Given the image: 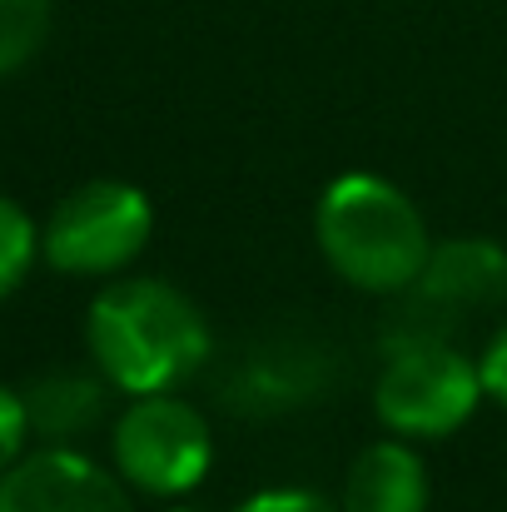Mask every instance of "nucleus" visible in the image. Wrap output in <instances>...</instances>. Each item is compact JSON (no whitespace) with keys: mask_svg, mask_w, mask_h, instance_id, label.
I'll list each match as a JSON object with an SVG mask.
<instances>
[{"mask_svg":"<svg viewBox=\"0 0 507 512\" xmlns=\"http://www.w3.org/2000/svg\"><path fill=\"white\" fill-rule=\"evenodd\" d=\"M85 339L110 388L130 398L174 393L184 378H194L209 363L214 348L199 304L169 279H150V274H130V279L115 274L85 314Z\"/></svg>","mask_w":507,"mask_h":512,"instance_id":"obj_1","label":"nucleus"},{"mask_svg":"<svg viewBox=\"0 0 507 512\" xmlns=\"http://www.w3.org/2000/svg\"><path fill=\"white\" fill-rule=\"evenodd\" d=\"M314 239L324 264L363 294H403L418 284L433 234L423 209L383 174L348 170L319 194Z\"/></svg>","mask_w":507,"mask_h":512,"instance_id":"obj_2","label":"nucleus"},{"mask_svg":"<svg viewBox=\"0 0 507 512\" xmlns=\"http://www.w3.org/2000/svg\"><path fill=\"white\" fill-rule=\"evenodd\" d=\"M155 239V204L130 179H90L70 189L40 224V254L75 279L125 274Z\"/></svg>","mask_w":507,"mask_h":512,"instance_id":"obj_3","label":"nucleus"},{"mask_svg":"<svg viewBox=\"0 0 507 512\" xmlns=\"http://www.w3.org/2000/svg\"><path fill=\"white\" fill-rule=\"evenodd\" d=\"M488 398L483 373L468 353L438 339H408L388 353L378 383H373V413L393 438L438 443L453 438L478 403Z\"/></svg>","mask_w":507,"mask_h":512,"instance_id":"obj_4","label":"nucleus"},{"mask_svg":"<svg viewBox=\"0 0 507 512\" xmlns=\"http://www.w3.org/2000/svg\"><path fill=\"white\" fill-rule=\"evenodd\" d=\"M115 473L145 498H189L214 463L204 413L179 393H145L115 418Z\"/></svg>","mask_w":507,"mask_h":512,"instance_id":"obj_5","label":"nucleus"},{"mask_svg":"<svg viewBox=\"0 0 507 512\" xmlns=\"http://www.w3.org/2000/svg\"><path fill=\"white\" fill-rule=\"evenodd\" d=\"M0 512H135V503L120 473L50 443L0 473Z\"/></svg>","mask_w":507,"mask_h":512,"instance_id":"obj_6","label":"nucleus"},{"mask_svg":"<svg viewBox=\"0 0 507 512\" xmlns=\"http://www.w3.org/2000/svg\"><path fill=\"white\" fill-rule=\"evenodd\" d=\"M413 289L433 309H498L507 304V249L493 239H443Z\"/></svg>","mask_w":507,"mask_h":512,"instance_id":"obj_7","label":"nucleus"},{"mask_svg":"<svg viewBox=\"0 0 507 512\" xmlns=\"http://www.w3.org/2000/svg\"><path fill=\"white\" fill-rule=\"evenodd\" d=\"M433 498V483H428V468L423 458L403 443V438H383V443H368L353 463H348V478H343V512H428Z\"/></svg>","mask_w":507,"mask_h":512,"instance_id":"obj_8","label":"nucleus"},{"mask_svg":"<svg viewBox=\"0 0 507 512\" xmlns=\"http://www.w3.org/2000/svg\"><path fill=\"white\" fill-rule=\"evenodd\" d=\"M20 398H25L30 438L75 443V438H85V433L100 428V418H105V408H110V378H105L100 368H95V373L60 368V373L30 378V388H25Z\"/></svg>","mask_w":507,"mask_h":512,"instance_id":"obj_9","label":"nucleus"},{"mask_svg":"<svg viewBox=\"0 0 507 512\" xmlns=\"http://www.w3.org/2000/svg\"><path fill=\"white\" fill-rule=\"evenodd\" d=\"M55 20V0H0V80L25 70Z\"/></svg>","mask_w":507,"mask_h":512,"instance_id":"obj_10","label":"nucleus"},{"mask_svg":"<svg viewBox=\"0 0 507 512\" xmlns=\"http://www.w3.org/2000/svg\"><path fill=\"white\" fill-rule=\"evenodd\" d=\"M35 254H40V229H35V219H30L15 199L0 194V304L25 284Z\"/></svg>","mask_w":507,"mask_h":512,"instance_id":"obj_11","label":"nucleus"},{"mask_svg":"<svg viewBox=\"0 0 507 512\" xmlns=\"http://www.w3.org/2000/svg\"><path fill=\"white\" fill-rule=\"evenodd\" d=\"M30 443V418H25V398L15 388L0 383V473H10L25 458Z\"/></svg>","mask_w":507,"mask_h":512,"instance_id":"obj_12","label":"nucleus"},{"mask_svg":"<svg viewBox=\"0 0 507 512\" xmlns=\"http://www.w3.org/2000/svg\"><path fill=\"white\" fill-rule=\"evenodd\" d=\"M234 512H343L334 498L314 493V488H264V493H249Z\"/></svg>","mask_w":507,"mask_h":512,"instance_id":"obj_13","label":"nucleus"},{"mask_svg":"<svg viewBox=\"0 0 507 512\" xmlns=\"http://www.w3.org/2000/svg\"><path fill=\"white\" fill-rule=\"evenodd\" d=\"M478 373H483V388H488V398L507 408V324L498 329V334H493V343L483 348V358H478Z\"/></svg>","mask_w":507,"mask_h":512,"instance_id":"obj_14","label":"nucleus"},{"mask_svg":"<svg viewBox=\"0 0 507 512\" xmlns=\"http://www.w3.org/2000/svg\"><path fill=\"white\" fill-rule=\"evenodd\" d=\"M169 512H209V508H189V503H179V508H169Z\"/></svg>","mask_w":507,"mask_h":512,"instance_id":"obj_15","label":"nucleus"}]
</instances>
